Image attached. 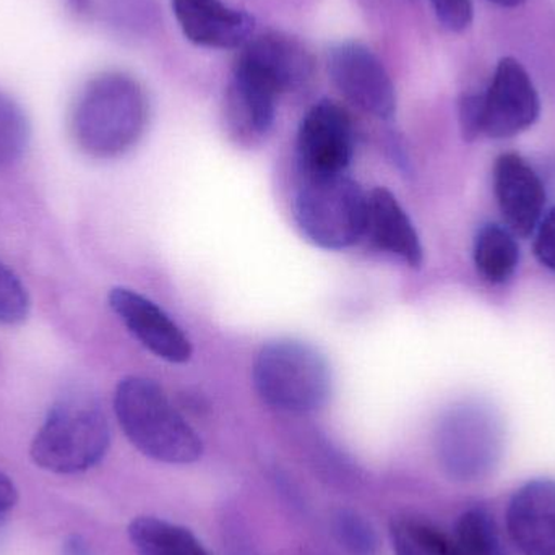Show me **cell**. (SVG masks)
I'll return each mask as SVG.
<instances>
[{
    "instance_id": "26",
    "label": "cell",
    "mask_w": 555,
    "mask_h": 555,
    "mask_svg": "<svg viewBox=\"0 0 555 555\" xmlns=\"http://www.w3.org/2000/svg\"><path fill=\"white\" fill-rule=\"evenodd\" d=\"M534 233V256L541 266L555 273V207L543 217Z\"/></svg>"
},
{
    "instance_id": "30",
    "label": "cell",
    "mask_w": 555,
    "mask_h": 555,
    "mask_svg": "<svg viewBox=\"0 0 555 555\" xmlns=\"http://www.w3.org/2000/svg\"><path fill=\"white\" fill-rule=\"evenodd\" d=\"M233 555H254V553L249 550V547L244 546L243 540H240V543L234 546Z\"/></svg>"
},
{
    "instance_id": "17",
    "label": "cell",
    "mask_w": 555,
    "mask_h": 555,
    "mask_svg": "<svg viewBox=\"0 0 555 555\" xmlns=\"http://www.w3.org/2000/svg\"><path fill=\"white\" fill-rule=\"evenodd\" d=\"M129 538L137 555H211L188 528L162 518H135Z\"/></svg>"
},
{
    "instance_id": "10",
    "label": "cell",
    "mask_w": 555,
    "mask_h": 555,
    "mask_svg": "<svg viewBox=\"0 0 555 555\" xmlns=\"http://www.w3.org/2000/svg\"><path fill=\"white\" fill-rule=\"evenodd\" d=\"M109 306L133 338L156 358L171 364H184L192 358L191 339L181 326L142 294L127 287H114Z\"/></svg>"
},
{
    "instance_id": "29",
    "label": "cell",
    "mask_w": 555,
    "mask_h": 555,
    "mask_svg": "<svg viewBox=\"0 0 555 555\" xmlns=\"http://www.w3.org/2000/svg\"><path fill=\"white\" fill-rule=\"evenodd\" d=\"M491 2L499 7H505V9H514V7L521 5L527 0H491Z\"/></svg>"
},
{
    "instance_id": "18",
    "label": "cell",
    "mask_w": 555,
    "mask_h": 555,
    "mask_svg": "<svg viewBox=\"0 0 555 555\" xmlns=\"http://www.w3.org/2000/svg\"><path fill=\"white\" fill-rule=\"evenodd\" d=\"M475 266L491 284H504L517 272L520 247L515 234L499 224H485L476 234Z\"/></svg>"
},
{
    "instance_id": "11",
    "label": "cell",
    "mask_w": 555,
    "mask_h": 555,
    "mask_svg": "<svg viewBox=\"0 0 555 555\" xmlns=\"http://www.w3.org/2000/svg\"><path fill=\"white\" fill-rule=\"evenodd\" d=\"M494 192L507 230L520 237L534 234L544 217L546 189L517 153H504L495 162Z\"/></svg>"
},
{
    "instance_id": "31",
    "label": "cell",
    "mask_w": 555,
    "mask_h": 555,
    "mask_svg": "<svg viewBox=\"0 0 555 555\" xmlns=\"http://www.w3.org/2000/svg\"><path fill=\"white\" fill-rule=\"evenodd\" d=\"M74 3L75 10H85L90 3V0H70Z\"/></svg>"
},
{
    "instance_id": "3",
    "label": "cell",
    "mask_w": 555,
    "mask_h": 555,
    "mask_svg": "<svg viewBox=\"0 0 555 555\" xmlns=\"http://www.w3.org/2000/svg\"><path fill=\"white\" fill-rule=\"evenodd\" d=\"M109 443V424L100 403L90 395L70 393L51 408L29 453L46 472L77 475L96 466Z\"/></svg>"
},
{
    "instance_id": "4",
    "label": "cell",
    "mask_w": 555,
    "mask_h": 555,
    "mask_svg": "<svg viewBox=\"0 0 555 555\" xmlns=\"http://www.w3.org/2000/svg\"><path fill=\"white\" fill-rule=\"evenodd\" d=\"M434 443L440 468L450 479L482 481L501 465L505 449L504 421L485 401H463L440 417Z\"/></svg>"
},
{
    "instance_id": "6",
    "label": "cell",
    "mask_w": 555,
    "mask_h": 555,
    "mask_svg": "<svg viewBox=\"0 0 555 555\" xmlns=\"http://www.w3.org/2000/svg\"><path fill=\"white\" fill-rule=\"evenodd\" d=\"M294 218L307 241L343 250L367 228V194L345 175L302 176L294 197Z\"/></svg>"
},
{
    "instance_id": "8",
    "label": "cell",
    "mask_w": 555,
    "mask_h": 555,
    "mask_svg": "<svg viewBox=\"0 0 555 555\" xmlns=\"http://www.w3.org/2000/svg\"><path fill=\"white\" fill-rule=\"evenodd\" d=\"M297 163L302 176L345 175L354 153L351 117L339 104H313L297 130Z\"/></svg>"
},
{
    "instance_id": "14",
    "label": "cell",
    "mask_w": 555,
    "mask_h": 555,
    "mask_svg": "<svg viewBox=\"0 0 555 555\" xmlns=\"http://www.w3.org/2000/svg\"><path fill=\"white\" fill-rule=\"evenodd\" d=\"M172 10L185 38L201 48L236 49L253 38V16L221 0H172Z\"/></svg>"
},
{
    "instance_id": "27",
    "label": "cell",
    "mask_w": 555,
    "mask_h": 555,
    "mask_svg": "<svg viewBox=\"0 0 555 555\" xmlns=\"http://www.w3.org/2000/svg\"><path fill=\"white\" fill-rule=\"evenodd\" d=\"M16 502H18V489H16L15 482L0 472V520L9 515L10 511H13Z\"/></svg>"
},
{
    "instance_id": "16",
    "label": "cell",
    "mask_w": 555,
    "mask_h": 555,
    "mask_svg": "<svg viewBox=\"0 0 555 555\" xmlns=\"http://www.w3.org/2000/svg\"><path fill=\"white\" fill-rule=\"evenodd\" d=\"M372 243L413 269L423 266L424 253L416 228L397 198L387 189L367 195V228Z\"/></svg>"
},
{
    "instance_id": "19",
    "label": "cell",
    "mask_w": 555,
    "mask_h": 555,
    "mask_svg": "<svg viewBox=\"0 0 555 555\" xmlns=\"http://www.w3.org/2000/svg\"><path fill=\"white\" fill-rule=\"evenodd\" d=\"M452 537L460 555H508L494 515L479 505L460 515Z\"/></svg>"
},
{
    "instance_id": "9",
    "label": "cell",
    "mask_w": 555,
    "mask_h": 555,
    "mask_svg": "<svg viewBox=\"0 0 555 555\" xmlns=\"http://www.w3.org/2000/svg\"><path fill=\"white\" fill-rule=\"evenodd\" d=\"M540 114V93L527 68L517 59H502L482 91V135L511 139L530 129Z\"/></svg>"
},
{
    "instance_id": "20",
    "label": "cell",
    "mask_w": 555,
    "mask_h": 555,
    "mask_svg": "<svg viewBox=\"0 0 555 555\" xmlns=\"http://www.w3.org/2000/svg\"><path fill=\"white\" fill-rule=\"evenodd\" d=\"M29 142V124L22 107L0 93V168L22 158Z\"/></svg>"
},
{
    "instance_id": "1",
    "label": "cell",
    "mask_w": 555,
    "mask_h": 555,
    "mask_svg": "<svg viewBox=\"0 0 555 555\" xmlns=\"http://www.w3.org/2000/svg\"><path fill=\"white\" fill-rule=\"evenodd\" d=\"M146 122L149 100L142 85L122 72H106L91 78L78 94L72 139L91 158H119L139 143Z\"/></svg>"
},
{
    "instance_id": "22",
    "label": "cell",
    "mask_w": 555,
    "mask_h": 555,
    "mask_svg": "<svg viewBox=\"0 0 555 555\" xmlns=\"http://www.w3.org/2000/svg\"><path fill=\"white\" fill-rule=\"evenodd\" d=\"M411 546L420 555H460L452 534L424 520L397 521Z\"/></svg>"
},
{
    "instance_id": "15",
    "label": "cell",
    "mask_w": 555,
    "mask_h": 555,
    "mask_svg": "<svg viewBox=\"0 0 555 555\" xmlns=\"http://www.w3.org/2000/svg\"><path fill=\"white\" fill-rule=\"evenodd\" d=\"M280 94L246 65L234 64L228 91L227 119L240 142L254 143L267 137L275 122Z\"/></svg>"
},
{
    "instance_id": "28",
    "label": "cell",
    "mask_w": 555,
    "mask_h": 555,
    "mask_svg": "<svg viewBox=\"0 0 555 555\" xmlns=\"http://www.w3.org/2000/svg\"><path fill=\"white\" fill-rule=\"evenodd\" d=\"M390 534L395 555H420L416 553V550L411 546L410 541L404 538V534L401 533V530L397 527V524L391 525Z\"/></svg>"
},
{
    "instance_id": "23",
    "label": "cell",
    "mask_w": 555,
    "mask_h": 555,
    "mask_svg": "<svg viewBox=\"0 0 555 555\" xmlns=\"http://www.w3.org/2000/svg\"><path fill=\"white\" fill-rule=\"evenodd\" d=\"M29 313V297L20 278L0 260V323L16 325Z\"/></svg>"
},
{
    "instance_id": "2",
    "label": "cell",
    "mask_w": 555,
    "mask_h": 555,
    "mask_svg": "<svg viewBox=\"0 0 555 555\" xmlns=\"http://www.w3.org/2000/svg\"><path fill=\"white\" fill-rule=\"evenodd\" d=\"M114 411L127 439L149 459L189 465L204 453L198 434L150 378L133 375L120 380L114 395Z\"/></svg>"
},
{
    "instance_id": "5",
    "label": "cell",
    "mask_w": 555,
    "mask_h": 555,
    "mask_svg": "<svg viewBox=\"0 0 555 555\" xmlns=\"http://www.w3.org/2000/svg\"><path fill=\"white\" fill-rule=\"evenodd\" d=\"M254 385L259 397L275 410L312 413L328 400L332 371L313 346L296 339H276L257 354Z\"/></svg>"
},
{
    "instance_id": "13",
    "label": "cell",
    "mask_w": 555,
    "mask_h": 555,
    "mask_svg": "<svg viewBox=\"0 0 555 555\" xmlns=\"http://www.w3.org/2000/svg\"><path fill=\"white\" fill-rule=\"evenodd\" d=\"M507 531L521 554L555 555L554 479H533L512 495Z\"/></svg>"
},
{
    "instance_id": "12",
    "label": "cell",
    "mask_w": 555,
    "mask_h": 555,
    "mask_svg": "<svg viewBox=\"0 0 555 555\" xmlns=\"http://www.w3.org/2000/svg\"><path fill=\"white\" fill-rule=\"evenodd\" d=\"M236 62L260 75L280 96L306 88L315 72L309 49L293 36L278 31L250 38Z\"/></svg>"
},
{
    "instance_id": "25",
    "label": "cell",
    "mask_w": 555,
    "mask_h": 555,
    "mask_svg": "<svg viewBox=\"0 0 555 555\" xmlns=\"http://www.w3.org/2000/svg\"><path fill=\"white\" fill-rule=\"evenodd\" d=\"M459 117L463 139L473 142L482 135V91H468L460 98Z\"/></svg>"
},
{
    "instance_id": "24",
    "label": "cell",
    "mask_w": 555,
    "mask_h": 555,
    "mask_svg": "<svg viewBox=\"0 0 555 555\" xmlns=\"http://www.w3.org/2000/svg\"><path fill=\"white\" fill-rule=\"evenodd\" d=\"M437 20L453 33H462L472 25L475 9L473 0H430Z\"/></svg>"
},
{
    "instance_id": "7",
    "label": "cell",
    "mask_w": 555,
    "mask_h": 555,
    "mask_svg": "<svg viewBox=\"0 0 555 555\" xmlns=\"http://www.w3.org/2000/svg\"><path fill=\"white\" fill-rule=\"evenodd\" d=\"M330 80L336 90L364 113L391 119L397 111L393 81L380 59L362 42L333 46L326 57Z\"/></svg>"
},
{
    "instance_id": "21",
    "label": "cell",
    "mask_w": 555,
    "mask_h": 555,
    "mask_svg": "<svg viewBox=\"0 0 555 555\" xmlns=\"http://www.w3.org/2000/svg\"><path fill=\"white\" fill-rule=\"evenodd\" d=\"M333 534L349 555H377L378 537L367 518L351 508L333 515Z\"/></svg>"
}]
</instances>
